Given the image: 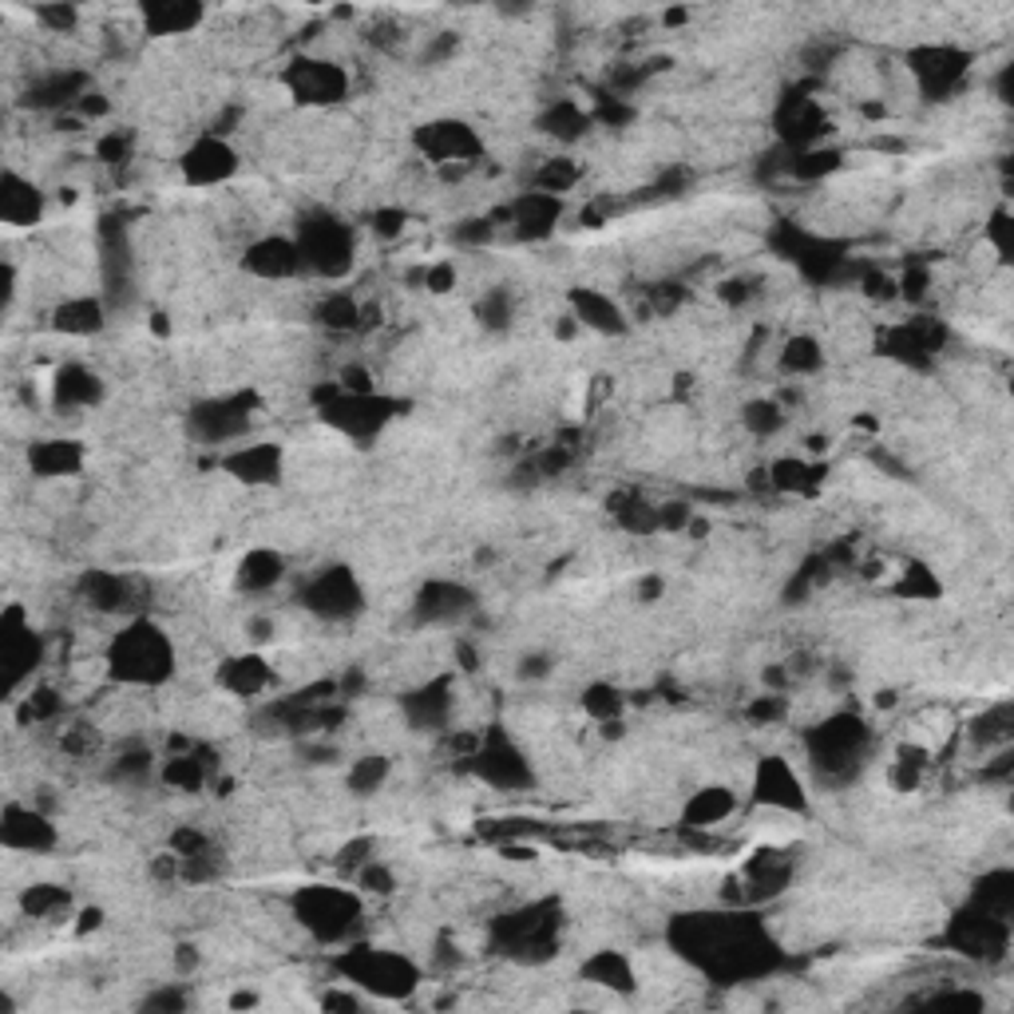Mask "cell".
<instances>
[{
  "label": "cell",
  "instance_id": "6da1fadb",
  "mask_svg": "<svg viewBox=\"0 0 1014 1014\" xmlns=\"http://www.w3.org/2000/svg\"><path fill=\"white\" fill-rule=\"evenodd\" d=\"M108 662L119 678L155 682V678H163L167 666H171V646H167L163 630H155V626H147V623H136L116 638Z\"/></svg>",
  "mask_w": 1014,
  "mask_h": 1014
},
{
  "label": "cell",
  "instance_id": "7a4b0ae2",
  "mask_svg": "<svg viewBox=\"0 0 1014 1014\" xmlns=\"http://www.w3.org/2000/svg\"><path fill=\"white\" fill-rule=\"evenodd\" d=\"M757 801L760 805H769V808H801L805 805V797H801V781L793 777V769H788L785 760H777V757L760 760Z\"/></svg>",
  "mask_w": 1014,
  "mask_h": 1014
},
{
  "label": "cell",
  "instance_id": "3957f363",
  "mask_svg": "<svg viewBox=\"0 0 1014 1014\" xmlns=\"http://www.w3.org/2000/svg\"><path fill=\"white\" fill-rule=\"evenodd\" d=\"M230 167H235V155H230L222 143H215V139H207V143L195 147V155H187V179H195V182L227 179Z\"/></svg>",
  "mask_w": 1014,
  "mask_h": 1014
},
{
  "label": "cell",
  "instance_id": "277c9868",
  "mask_svg": "<svg viewBox=\"0 0 1014 1014\" xmlns=\"http://www.w3.org/2000/svg\"><path fill=\"white\" fill-rule=\"evenodd\" d=\"M37 215H40L37 187H28V182H20L17 175H9V179H4V218H9L12 227H24V222H32Z\"/></svg>",
  "mask_w": 1014,
  "mask_h": 1014
},
{
  "label": "cell",
  "instance_id": "5b68a950",
  "mask_svg": "<svg viewBox=\"0 0 1014 1014\" xmlns=\"http://www.w3.org/2000/svg\"><path fill=\"white\" fill-rule=\"evenodd\" d=\"M729 813H734V797H729L725 788H706V793H697L694 805H689V824H694V828H714V824H722Z\"/></svg>",
  "mask_w": 1014,
  "mask_h": 1014
}]
</instances>
